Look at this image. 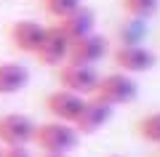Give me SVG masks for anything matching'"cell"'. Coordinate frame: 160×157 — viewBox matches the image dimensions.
Here are the masks:
<instances>
[{
	"mask_svg": "<svg viewBox=\"0 0 160 157\" xmlns=\"http://www.w3.org/2000/svg\"><path fill=\"white\" fill-rule=\"evenodd\" d=\"M80 136L75 125L59 123V120H46V123L35 125L32 144L40 149V155H67L78 146Z\"/></svg>",
	"mask_w": 160,
	"mask_h": 157,
	"instance_id": "cell-1",
	"label": "cell"
},
{
	"mask_svg": "<svg viewBox=\"0 0 160 157\" xmlns=\"http://www.w3.org/2000/svg\"><path fill=\"white\" fill-rule=\"evenodd\" d=\"M139 93V85L133 80V75L126 72H109V75H99V83L93 88V99L104 101L109 107H120V104H131Z\"/></svg>",
	"mask_w": 160,
	"mask_h": 157,
	"instance_id": "cell-2",
	"label": "cell"
},
{
	"mask_svg": "<svg viewBox=\"0 0 160 157\" xmlns=\"http://www.w3.org/2000/svg\"><path fill=\"white\" fill-rule=\"evenodd\" d=\"M35 120L22 112H3L0 115V149L11 146H29L35 136Z\"/></svg>",
	"mask_w": 160,
	"mask_h": 157,
	"instance_id": "cell-3",
	"label": "cell"
},
{
	"mask_svg": "<svg viewBox=\"0 0 160 157\" xmlns=\"http://www.w3.org/2000/svg\"><path fill=\"white\" fill-rule=\"evenodd\" d=\"M56 80H59V88L88 99V96H93V88L99 83V72H96V67L64 61L62 67H56Z\"/></svg>",
	"mask_w": 160,
	"mask_h": 157,
	"instance_id": "cell-4",
	"label": "cell"
},
{
	"mask_svg": "<svg viewBox=\"0 0 160 157\" xmlns=\"http://www.w3.org/2000/svg\"><path fill=\"white\" fill-rule=\"evenodd\" d=\"M6 35L13 51H19L24 56H35V51L40 48L43 35H46V24L35 22V19H16L8 24Z\"/></svg>",
	"mask_w": 160,
	"mask_h": 157,
	"instance_id": "cell-5",
	"label": "cell"
},
{
	"mask_svg": "<svg viewBox=\"0 0 160 157\" xmlns=\"http://www.w3.org/2000/svg\"><path fill=\"white\" fill-rule=\"evenodd\" d=\"M83 104H86V96L69 93V91H64V88L51 91V93L46 96V101H43L48 120H59V123H67V125H75Z\"/></svg>",
	"mask_w": 160,
	"mask_h": 157,
	"instance_id": "cell-6",
	"label": "cell"
},
{
	"mask_svg": "<svg viewBox=\"0 0 160 157\" xmlns=\"http://www.w3.org/2000/svg\"><path fill=\"white\" fill-rule=\"evenodd\" d=\"M109 56H112L115 69L126 75H142L155 67V53L144 45H115Z\"/></svg>",
	"mask_w": 160,
	"mask_h": 157,
	"instance_id": "cell-7",
	"label": "cell"
},
{
	"mask_svg": "<svg viewBox=\"0 0 160 157\" xmlns=\"http://www.w3.org/2000/svg\"><path fill=\"white\" fill-rule=\"evenodd\" d=\"M109 56V40L104 37V35H86V37L80 40H72L69 43V56L67 61L72 64H83V67H96L102 59Z\"/></svg>",
	"mask_w": 160,
	"mask_h": 157,
	"instance_id": "cell-8",
	"label": "cell"
},
{
	"mask_svg": "<svg viewBox=\"0 0 160 157\" xmlns=\"http://www.w3.org/2000/svg\"><path fill=\"white\" fill-rule=\"evenodd\" d=\"M69 56V40L62 35V29L56 24L46 27V35H43V43L35 51V61L43 64V67H62Z\"/></svg>",
	"mask_w": 160,
	"mask_h": 157,
	"instance_id": "cell-9",
	"label": "cell"
},
{
	"mask_svg": "<svg viewBox=\"0 0 160 157\" xmlns=\"http://www.w3.org/2000/svg\"><path fill=\"white\" fill-rule=\"evenodd\" d=\"M112 112L115 109L109 107V104L88 96L86 104H83V109H80V115H78V120H75L78 136H91V133H96V130H102L104 125L112 120Z\"/></svg>",
	"mask_w": 160,
	"mask_h": 157,
	"instance_id": "cell-10",
	"label": "cell"
},
{
	"mask_svg": "<svg viewBox=\"0 0 160 157\" xmlns=\"http://www.w3.org/2000/svg\"><path fill=\"white\" fill-rule=\"evenodd\" d=\"M59 29H62V35L72 43V40H80L86 37V35L93 32V27H96V13L91 11V8L80 6L78 11H72L69 16H64L62 22H53Z\"/></svg>",
	"mask_w": 160,
	"mask_h": 157,
	"instance_id": "cell-11",
	"label": "cell"
},
{
	"mask_svg": "<svg viewBox=\"0 0 160 157\" xmlns=\"http://www.w3.org/2000/svg\"><path fill=\"white\" fill-rule=\"evenodd\" d=\"M29 85V69L22 61H0V96H16Z\"/></svg>",
	"mask_w": 160,
	"mask_h": 157,
	"instance_id": "cell-12",
	"label": "cell"
},
{
	"mask_svg": "<svg viewBox=\"0 0 160 157\" xmlns=\"http://www.w3.org/2000/svg\"><path fill=\"white\" fill-rule=\"evenodd\" d=\"M144 35H147V27H144V22H139V19H126V22L115 29L118 45H142Z\"/></svg>",
	"mask_w": 160,
	"mask_h": 157,
	"instance_id": "cell-13",
	"label": "cell"
},
{
	"mask_svg": "<svg viewBox=\"0 0 160 157\" xmlns=\"http://www.w3.org/2000/svg\"><path fill=\"white\" fill-rule=\"evenodd\" d=\"M136 133L142 141L160 146V112H147L136 120Z\"/></svg>",
	"mask_w": 160,
	"mask_h": 157,
	"instance_id": "cell-14",
	"label": "cell"
},
{
	"mask_svg": "<svg viewBox=\"0 0 160 157\" xmlns=\"http://www.w3.org/2000/svg\"><path fill=\"white\" fill-rule=\"evenodd\" d=\"M120 6L126 11L128 19H139V22H147L149 16L158 13L160 0H120Z\"/></svg>",
	"mask_w": 160,
	"mask_h": 157,
	"instance_id": "cell-15",
	"label": "cell"
},
{
	"mask_svg": "<svg viewBox=\"0 0 160 157\" xmlns=\"http://www.w3.org/2000/svg\"><path fill=\"white\" fill-rule=\"evenodd\" d=\"M83 6L80 0H43V11L53 19V22H62L64 16H69L72 11Z\"/></svg>",
	"mask_w": 160,
	"mask_h": 157,
	"instance_id": "cell-16",
	"label": "cell"
},
{
	"mask_svg": "<svg viewBox=\"0 0 160 157\" xmlns=\"http://www.w3.org/2000/svg\"><path fill=\"white\" fill-rule=\"evenodd\" d=\"M0 157H32V152L27 146H11V149H3Z\"/></svg>",
	"mask_w": 160,
	"mask_h": 157,
	"instance_id": "cell-17",
	"label": "cell"
},
{
	"mask_svg": "<svg viewBox=\"0 0 160 157\" xmlns=\"http://www.w3.org/2000/svg\"><path fill=\"white\" fill-rule=\"evenodd\" d=\"M40 157H67V155H40Z\"/></svg>",
	"mask_w": 160,
	"mask_h": 157,
	"instance_id": "cell-18",
	"label": "cell"
},
{
	"mask_svg": "<svg viewBox=\"0 0 160 157\" xmlns=\"http://www.w3.org/2000/svg\"><path fill=\"white\" fill-rule=\"evenodd\" d=\"M109 157H123V155H109Z\"/></svg>",
	"mask_w": 160,
	"mask_h": 157,
	"instance_id": "cell-19",
	"label": "cell"
},
{
	"mask_svg": "<svg viewBox=\"0 0 160 157\" xmlns=\"http://www.w3.org/2000/svg\"><path fill=\"white\" fill-rule=\"evenodd\" d=\"M0 155H3V149H0Z\"/></svg>",
	"mask_w": 160,
	"mask_h": 157,
	"instance_id": "cell-20",
	"label": "cell"
},
{
	"mask_svg": "<svg viewBox=\"0 0 160 157\" xmlns=\"http://www.w3.org/2000/svg\"><path fill=\"white\" fill-rule=\"evenodd\" d=\"M158 157H160V155H158Z\"/></svg>",
	"mask_w": 160,
	"mask_h": 157,
	"instance_id": "cell-21",
	"label": "cell"
}]
</instances>
